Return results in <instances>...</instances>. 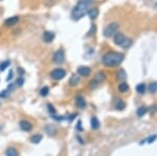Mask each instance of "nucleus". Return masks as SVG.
<instances>
[{
	"label": "nucleus",
	"mask_w": 157,
	"mask_h": 156,
	"mask_svg": "<svg viewBox=\"0 0 157 156\" xmlns=\"http://www.w3.org/2000/svg\"><path fill=\"white\" fill-rule=\"evenodd\" d=\"M19 20L20 19H19L18 16H13V17H9L4 21V25L5 26H14V25H16L19 22Z\"/></svg>",
	"instance_id": "11"
},
{
	"label": "nucleus",
	"mask_w": 157,
	"mask_h": 156,
	"mask_svg": "<svg viewBox=\"0 0 157 156\" xmlns=\"http://www.w3.org/2000/svg\"><path fill=\"white\" fill-rule=\"evenodd\" d=\"M126 40V36H125L123 33H116L113 36V41H114V43L116 45H120V46H122V44L124 43V41Z\"/></svg>",
	"instance_id": "7"
},
{
	"label": "nucleus",
	"mask_w": 157,
	"mask_h": 156,
	"mask_svg": "<svg viewBox=\"0 0 157 156\" xmlns=\"http://www.w3.org/2000/svg\"><path fill=\"white\" fill-rule=\"evenodd\" d=\"M125 55L123 52H117V51H109L105 54L102 58L103 64L107 67H114L118 66L120 63L124 61Z\"/></svg>",
	"instance_id": "1"
},
{
	"label": "nucleus",
	"mask_w": 157,
	"mask_h": 156,
	"mask_svg": "<svg viewBox=\"0 0 157 156\" xmlns=\"http://www.w3.org/2000/svg\"><path fill=\"white\" fill-rule=\"evenodd\" d=\"M129 85H128V83H126V82H123V83H120V85H118V90H120V92H123V93H125V92H127L129 90Z\"/></svg>",
	"instance_id": "19"
},
{
	"label": "nucleus",
	"mask_w": 157,
	"mask_h": 156,
	"mask_svg": "<svg viewBox=\"0 0 157 156\" xmlns=\"http://www.w3.org/2000/svg\"><path fill=\"white\" fill-rule=\"evenodd\" d=\"M57 1H58V0H43V3H44L45 7H51V5L55 4Z\"/></svg>",
	"instance_id": "28"
},
{
	"label": "nucleus",
	"mask_w": 157,
	"mask_h": 156,
	"mask_svg": "<svg viewBox=\"0 0 157 156\" xmlns=\"http://www.w3.org/2000/svg\"><path fill=\"white\" fill-rule=\"evenodd\" d=\"M156 138H157V135L155 134V135L150 136V137H149L146 141H148V144H152V143H154V141H156Z\"/></svg>",
	"instance_id": "30"
},
{
	"label": "nucleus",
	"mask_w": 157,
	"mask_h": 156,
	"mask_svg": "<svg viewBox=\"0 0 157 156\" xmlns=\"http://www.w3.org/2000/svg\"><path fill=\"white\" fill-rule=\"evenodd\" d=\"M92 0H80L71 11V17L73 20H80L87 14Z\"/></svg>",
	"instance_id": "2"
},
{
	"label": "nucleus",
	"mask_w": 157,
	"mask_h": 156,
	"mask_svg": "<svg viewBox=\"0 0 157 156\" xmlns=\"http://www.w3.org/2000/svg\"><path fill=\"white\" fill-rule=\"evenodd\" d=\"M53 61L55 64H63L65 62V52L62 49H59L53 54Z\"/></svg>",
	"instance_id": "5"
},
{
	"label": "nucleus",
	"mask_w": 157,
	"mask_h": 156,
	"mask_svg": "<svg viewBox=\"0 0 157 156\" xmlns=\"http://www.w3.org/2000/svg\"><path fill=\"white\" fill-rule=\"evenodd\" d=\"M147 111H148L147 107H144V106H142V107H139V108H138V109H137L136 114H137V116H139V117H142V116H144L145 114L147 113Z\"/></svg>",
	"instance_id": "22"
},
{
	"label": "nucleus",
	"mask_w": 157,
	"mask_h": 156,
	"mask_svg": "<svg viewBox=\"0 0 157 156\" xmlns=\"http://www.w3.org/2000/svg\"><path fill=\"white\" fill-rule=\"evenodd\" d=\"M87 14H88V16L90 17V19H95L97 16H99V14H100V11H99L97 7H92V9H88Z\"/></svg>",
	"instance_id": "14"
},
{
	"label": "nucleus",
	"mask_w": 157,
	"mask_h": 156,
	"mask_svg": "<svg viewBox=\"0 0 157 156\" xmlns=\"http://www.w3.org/2000/svg\"><path fill=\"white\" fill-rule=\"evenodd\" d=\"M9 92L7 91V90H3V91L0 92V98H7V96L9 95Z\"/></svg>",
	"instance_id": "31"
},
{
	"label": "nucleus",
	"mask_w": 157,
	"mask_h": 156,
	"mask_svg": "<svg viewBox=\"0 0 157 156\" xmlns=\"http://www.w3.org/2000/svg\"><path fill=\"white\" fill-rule=\"evenodd\" d=\"M79 83H80V76H77V74H72V76L70 77V79H69V85L70 86H72V87H74V86H77L79 85Z\"/></svg>",
	"instance_id": "13"
},
{
	"label": "nucleus",
	"mask_w": 157,
	"mask_h": 156,
	"mask_svg": "<svg viewBox=\"0 0 157 156\" xmlns=\"http://www.w3.org/2000/svg\"><path fill=\"white\" fill-rule=\"evenodd\" d=\"M42 138H43V136L41 135V134H34V135L31 137V143L39 144V143H41Z\"/></svg>",
	"instance_id": "17"
},
{
	"label": "nucleus",
	"mask_w": 157,
	"mask_h": 156,
	"mask_svg": "<svg viewBox=\"0 0 157 156\" xmlns=\"http://www.w3.org/2000/svg\"><path fill=\"white\" fill-rule=\"evenodd\" d=\"M45 131L48 135H55V132H57V129H55V126H51V125H47L45 127Z\"/></svg>",
	"instance_id": "18"
},
{
	"label": "nucleus",
	"mask_w": 157,
	"mask_h": 156,
	"mask_svg": "<svg viewBox=\"0 0 157 156\" xmlns=\"http://www.w3.org/2000/svg\"><path fill=\"white\" fill-rule=\"evenodd\" d=\"M118 29H120V25L118 23H110L106 28L104 29V36L107 38H110L113 37L116 33H118Z\"/></svg>",
	"instance_id": "3"
},
{
	"label": "nucleus",
	"mask_w": 157,
	"mask_h": 156,
	"mask_svg": "<svg viewBox=\"0 0 157 156\" xmlns=\"http://www.w3.org/2000/svg\"><path fill=\"white\" fill-rule=\"evenodd\" d=\"M149 91H150L151 93H155V92L157 91V83L156 82H153L149 85Z\"/></svg>",
	"instance_id": "24"
},
{
	"label": "nucleus",
	"mask_w": 157,
	"mask_h": 156,
	"mask_svg": "<svg viewBox=\"0 0 157 156\" xmlns=\"http://www.w3.org/2000/svg\"><path fill=\"white\" fill-rule=\"evenodd\" d=\"M7 156H18V151L15 149V148H9L7 150V153H5Z\"/></svg>",
	"instance_id": "23"
},
{
	"label": "nucleus",
	"mask_w": 157,
	"mask_h": 156,
	"mask_svg": "<svg viewBox=\"0 0 157 156\" xmlns=\"http://www.w3.org/2000/svg\"><path fill=\"white\" fill-rule=\"evenodd\" d=\"M16 86H18V87H21L23 84H24V79L22 78V77H20V78H18L17 81H16Z\"/></svg>",
	"instance_id": "29"
},
{
	"label": "nucleus",
	"mask_w": 157,
	"mask_h": 156,
	"mask_svg": "<svg viewBox=\"0 0 157 156\" xmlns=\"http://www.w3.org/2000/svg\"><path fill=\"white\" fill-rule=\"evenodd\" d=\"M65 76H66V71H65V69H63V68H55L50 72L51 79H53V80H55V81L62 80V79L65 78Z\"/></svg>",
	"instance_id": "4"
},
{
	"label": "nucleus",
	"mask_w": 157,
	"mask_h": 156,
	"mask_svg": "<svg viewBox=\"0 0 157 156\" xmlns=\"http://www.w3.org/2000/svg\"><path fill=\"white\" fill-rule=\"evenodd\" d=\"M55 35L53 31H44L43 33V36H42V39L43 41H44L45 43H51L53 41V39H55Z\"/></svg>",
	"instance_id": "9"
},
{
	"label": "nucleus",
	"mask_w": 157,
	"mask_h": 156,
	"mask_svg": "<svg viewBox=\"0 0 157 156\" xmlns=\"http://www.w3.org/2000/svg\"><path fill=\"white\" fill-rule=\"evenodd\" d=\"M12 78H13V71L9 72V77H7V81H9V79H12Z\"/></svg>",
	"instance_id": "34"
},
{
	"label": "nucleus",
	"mask_w": 157,
	"mask_h": 156,
	"mask_svg": "<svg viewBox=\"0 0 157 156\" xmlns=\"http://www.w3.org/2000/svg\"><path fill=\"white\" fill-rule=\"evenodd\" d=\"M16 87V84H14V83H11V84L7 86V91H14V89H15Z\"/></svg>",
	"instance_id": "32"
},
{
	"label": "nucleus",
	"mask_w": 157,
	"mask_h": 156,
	"mask_svg": "<svg viewBox=\"0 0 157 156\" xmlns=\"http://www.w3.org/2000/svg\"><path fill=\"white\" fill-rule=\"evenodd\" d=\"M115 109L117 110H124L126 108V103L124 102L123 100H116L115 101Z\"/></svg>",
	"instance_id": "16"
},
{
	"label": "nucleus",
	"mask_w": 157,
	"mask_h": 156,
	"mask_svg": "<svg viewBox=\"0 0 157 156\" xmlns=\"http://www.w3.org/2000/svg\"><path fill=\"white\" fill-rule=\"evenodd\" d=\"M75 104H77V106L80 108V109H84V108L86 107V101H85L84 96L77 95V98H75Z\"/></svg>",
	"instance_id": "12"
},
{
	"label": "nucleus",
	"mask_w": 157,
	"mask_h": 156,
	"mask_svg": "<svg viewBox=\"0 0 157 156\" xmlns=\"http://www.w3.org/2000/svg\"><path fill=\"white\" fill-rule=\"evenodd\" d=\"M90 125H91V128H92V129H94V130H96V129H99V128H100L101 123H100V120H97L96 116H92V117H91Z\"/></svg>",
	"instance_id": "15"
},
{
	"label": "nucleus",
	"mask_w": 157,
	"mask_h": 156,
	"mask_svg": "<svg viewBox=\"0 0 157 156\" xmlns=\"http://www.w3.org/2000/svg\"><path fill=\"white\" fill-rule=\"evenodd\" d=\"M47 107L49 108V112H50V113H55V108H53V106H51L50 104H48Z\"/></svg>",
	"instance_id": "33"
},
{
	"label": "nucleus",
	"mask_w": 157,
	"mask_h": 156,
	"mask_svg": "<svg viewBox=\"0 0 157 156\" xmlns=\"http://www.w3.org/2000/svg\"><path fill=\"white\" fill-rule=\"evenodd\" d=\"M77 74L81 77H88L91 74V69L88 66H80L77 70Z\"/></svg>",
	"instance_id": "8"
},
{
	"label": "nucleus",
	"mask_w": 157,
	"mask_h": 156,
	"mask_svg": "<svg viewBox=\"0 0 157 156\" xmlns=\"http://www.w3.org/2000/svg\"><path fill=\"white\" fill-rule=\"evenodd\" d=\"M117 78H118V80H125L127 78L126 71H125L124 69H120V71L117 72Z\"/></svg>",
	"instance_id": "26"
},
{
	"label": "nucleus",
	"mask_w": 157,
	"mask_h": 156,
	"mask_svg": "<svg viewBox=\"0 0 157 156\" xmlns=\"http://www.w3.org/2000/svg\"><path fill=\"white\" fill-rule=\"evenodd\" d=\"M19 126H20L21 130H23V131H25V132H29V131H31V129H33V125H31V123H29L28 120H21Z\"/></svg>",
	"instance_id": "10"
},
{
	"label": "nucleus",
	"mask_w": 157,
	"mask_h": 156,
	"mask_svg": "<svg viewBox=\"0 0 157 156\" xmlns=\"http://www.w3.org/2000/svg\"><path fill=\"white\" fill-rule=\"evenodd\" d=\"M9 65H11V61L9 60H5L3 62H1L0 63V71H4Z\"/></svg>",
	"instance_id": "21"
},
{
	"label": "nucleus",
	"mask_w": 157,
	"mask_h": 156,
	"mask_svg": "<svg viewBox=\"0 0 157 156\" xmlns=\"http://www.w3.org/2000/svg\"><path fill=\"white\" fill-rule=\"evenodd\" d=\"M136 91L139 94H144L146 92V85L144 83H140L136 86Z\"/></svg>",
	"instance_id": "20"
},
{
	"label": "nucleus",
	"mask_w": 157,
	"mask_h": 156,
	"mask_svg": "<svg viewBox=\"0 0 157 156\" xmlns=\"http://www.w3.org/2000/svg\"><path fill=\"white\" fill-rule=\"evenodd\" d=\"M48 93H49V88L47 87V86H44V87H42L41 88V90H40V95L41 96H47L48 95Z\"/></svg>",
	"instance_id": "25"
},
{
	"label": "nucleus",
	"mask_w": 157,
	"mask_h": 156,
	"mask_svg": "<svg viewBox=\"0 0 157 156\" xmlns=\"http://www.w3.org/2000/svg\"><path fill=\"white\" fill-rule=\"evenodd\" d=\"M131 45H132V40H131V39L126 38V40H125L124 43L122 44V47L123 48H129Z\"/></svg>",
	"instance_id": "27"
},
{
	"label": "nucleus",
	"mask_w": 157,
	"mask_h": 156,
	"mask_svg": "<svg viewBox=\"0 0 157 156\" xmlns=\"http://www.w3.org/2000/svg\"><path fill=\"white\" fill-rule=\"evenodd\" d=\"M105 78H106V76H105L104 72H102V71L97 72V74H95L94 79L90 82V88H93V87H95V86H97L99 84H101V83H103Z\"/></svg>",
	"instance_id": "6"
}]
</instances>
